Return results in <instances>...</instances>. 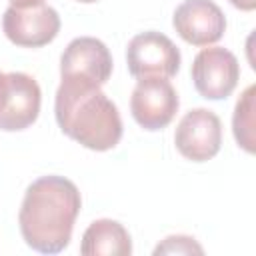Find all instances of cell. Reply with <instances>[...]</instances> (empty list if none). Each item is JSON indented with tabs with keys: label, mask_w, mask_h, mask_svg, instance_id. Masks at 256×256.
I'll list each match as a JSON object with an SVG mask.
<instances>
[{
	"label": "cell",
	"mask_w": 256,
	"mask_h": 256,
	"mask_svg": "<svg viewBox=\"0 0 256 256\" xmlns=\"http://www.w3.org/2000/svg\"><path fill=\"white\" fill-rule=\"evenodd\" d=\"M112 74V56L106 44L94 36L74 38L60 56L62 80H84L104 86Z\"/></svg>",
	"instance_id": "9c48e42d"
},
{
	"label": "cell",
	"mask_w": 256,
	"mask_h": 256,
	"mask_svg": "<svg viewBox=\"0 0 256 256\" xmlns=\"http://www.w3.org/2000/svg\"><path fill=\"white\" fill-rule=\"evenodd\" d=\"M180 106L178 94L168 78L162 76H142L138 78L132 98L130 110L134 120L144 130H162L176 116Z\"/></svg>",
	"instance_id": "8992f818"
},
{
	"label": "cell",
	"mask_w": 256,
	"mask_h": 256,
	"mask_svg": "<svg viewBox=\"0 0 256 256\" xmlns=\"http://www.w3.org/2000/svg\"><path fill=\"white\" fill-rule=\"evenodd\" d=\"M42 92L26 72H0V130L18 132L32 126L40 114Z\"/></svg>",
	"instance_id": "3957f363"
},
{
	"label": "cell",
	"mask_w": 256,
	"mask_h": 256,
	"mask_svg": "<svg viewBox=\"0 0 256 256\" xmlns=\"http://www.w3.org/2000/svg\"><path fill=\"white\" fill-rule=\"evenodd\" d=\"M54 114L60 130L88 150L104 152L122 138V118L102 86L84 80H62Z\"/></svg>",
	"instance_id": "7a4b0ae2"
},
{
	"label": "cell",
	"mask_w": 256,
	"mask_h": 256,
	"mask_svg": "<svg viewBox=\"0 0 256 256\" xmlns=\"http://www.w3.org/2000/svg\"><path fill=\"white\" fill-rule=\"evenodd\" d=\"M82 198L76 184L64 176H42L26 192L18 212L24 242L42 254L62 252L70 238Z\"/></svg>",
	"instance_id": "6da1fadb"
},
{
	"label": "cell",
	"mask_w": 256,
	"mask_h": 256,
	"mask_svg": "<svg viewBox=\"0 0 256 256\" xmlns=\"http://www.w3.org/2000/svg\"><path fill=\"white\" fill-rule=\"evenodd\" d=\"M230 4L238 10H244V12H250L256 8V0H230Z\"/></svg>",
	"instance_id": "5bb4252c"
},
{
	"label": "cell",
	"mask_w": 256,
	"mask_h": 256,
	"mask_svg": "<svg viewBox=\"0 0 256 256\" xmlns=\"http://www.w3.org/2000/svg\"><path fill=\"white\" fill-rule=\"evenodd\" d=\"M180 50L162 32L148 30L136 34L126 48V62L132 76L172 78L180 70Z\"/></svg>",
	"instance_id": "5b68a950"
},
{
	"label": "cell",
	"mask_w": 256,
	"mask_h": 256,
	"mask_svg": "<svg viewBox=\"0 0 256 256\" xmlns=\"http://www.w3.org/2000/svg\"><path fill=\"white\" fill-rule=\"evenodd\" d=\"M178 152L192 162L214 158L222 144V122L208 108H194L182 116L174 132Z\"/></svg>",
	"instance_id": "ba28073f"
},
{
	"label": "cell",
	"mask_w": 256,
	"mask_h": 256,
	"mask_svg": "<svg viewBox=\"0 0 256 256\" xmlns=\"http://www.w3.org/2000/svg\"><path fill=\"white\" fill-rule=\"evenodd\" d=\"M172 24L182 40L192 46L218 42L226 30V18L212 0H184L172 16Z\"/></svg>",
	"instance_id": "30bf717a"
},
{
	"label": "cell",
	"mask_w": 256,
	"mask_h": 256,
	"mask_svg": "<svg viewBox=\"0 0 256 256\" xmlns=\"http://www.w3.org/2000/svg\"><path fill=\"white\" fill-rule=\"evenodd\" d=\"M254 96H256V86L250 84L238 98L232 116L234 138L238 146H242L250 154L254 152Z\"/></svg>",
	"instance_id": "7c38bea8"
},
{
	"label": "cell",
	"mask_w": 256,
	"mask_h": 256,
	"mask_svg": "<svg viewBox=\"0 0 256 256\" xmlns=\"http://www.w3.org/2000/svg\"><path fill=\"white\" fill-rule=\"evenodd\" d=\"M2 30L6 38L22 48H40L50 44L60 32V16L58 12L44 4H28V6H8L2 18Z\"/></svg>",
	"instance_id": "277c9868"
},
{
	"label": "cell",
	"mask_w": 256,
	"mask_h": 256,
	"mask_svg": "<svg viewBox=\"0 0 256 256\" xmlns=\"http://www.w3.org/2000/svg\"><path fill=\"white\" fill-rule=\"evenodd\" d=\"M78 2H82V4H92V2H98V0H78Z\"/></svg>",
	"instance_id": "2e32d148"
},
{
	"label": "cell",
	"mask_w": 256,
	"mask_h": 256,
	"mask_svg": "<svg viewBox=\"0 0 256 256\" xmlns=\"http://www.w3.org/2000/svg\"><path fill=\"white\" fill-rule=\"evenodd\" d=\"M36 2H44V0H10L12 6H28V4H36Z\"/></svg>",
	"instance_id": "9a60e30c"
},
{
	"label": "cell",
	"mask_w": 256,
	"mask_h": 256,
	"mask_svg": "<svg viewBox=\"0 0 256 256\" xmlns=\"http://www.w3.org/2000/svg\"><path fill=\"white\" fill-rule=\"evenodd\" d=\"M240 78V64L236 56L222 48L212 46L196 54L192 62V82L198 94L206 100L228 98Z\"/></svg>",
	"instance_id": "52a82bcc"
},
{
	"label": "cell",
	"mask_w": 256,
	"mask_h": 256,
	"mask_svg": "<svg viewBox=\"0 0 256 256\" xmlns=\"http://www.w3.org/2000/svg\"><path fill=\"white\" fill-rule=\"evenodd\" d=\"M80 252L84 256H130L132 240L120 222L102 218L84 230Z\"/></svg>",
	"instance_id": "8fae6325"
},
{
	"label": "cell",
	"mask_w": 256,
	"mask_h": 256,
	"mask_svg": "<svg viewBox=\"0 0 256 256\" xmlns=\"http://www.w3.org/2000/svg\"><path fill=\"white\" fill-rule=\"evenodd\" d=\"M202 252L204 248L192 236H184V234L168 236L154 248L156 256L158 254H202Z\"/></svg>",
	"instance_id": "4fadbf2b"
}]
</instances>
